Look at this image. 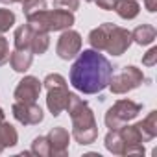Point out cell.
I'll list each match as a JSON object with an SVG mask.
<instances>
[{"instance_id": "6da1fadb", "label": "cell", "mask_w": 157, "mask_h": 157, "mask_svg": "<svg viewBox=\"0 0 157 157\" xmlns=\"http://www.w3.org/2000/svg\"><path fill=\"white\" fill-rule=\"evenodd\" d=\"M113 76V67L109 59L98 50H83L70 68V83L76 91L83 94L102 93Z\"/></svg>"}, {"instance_id": "7a4b0ae2", "label": "cell", "mask_w": 157, "mask_h": 157, "mask_svg": "<svg viewBox=\"0 0 157 157\" xmlns=\"http://www.w3.org/2000/svg\"><path fill=\"white\" fill-rule=\"evenodd\" d=\"M65 111H68V115H70L72 137L78 144L87 146V144H93L98 139V126H96L94 113L83 98H80L74 93H68Z\"/></svg>"}, {"instance_id": "3957f363", "label": "cell", "mask_w": 157, "mask_h": 157, "mask_svg": "<svg viewBox=\"0 0 157 157\" xmlns=\"http://www.w3.org/2000/svg\"><path fill=\"white\" fill-rule=\"evenodd\" d=\"M74 13L68 10H43L32 17H28V24L33 32H63L72 28L74 24Z\"/></svg>"}, {"instance_id": "277c9868", "label": "cell", "mask_w": 157, "mask_h": 157, "mask_svg": "<svg viewBox=\"0 0 157 157\" xmlns=\"http://www.w3.org/2000/svg\"><path fill=\"white\" fill-rule=\"evenodd\" d=\"M140 109L142 107L137 102H133V100H128V98L126 100H118V102H115L113 107L107 109V113L104 117V122H105V126L109 129H120L124 124H128L129 120L137 118Z\"/></svg>"}, {"instance_id": "5b68a950", "label": "cell", "mask_w": 157, "mask_h": 157, "mask_svg": "<svg viewBox=\"0 0 157 157\" xmlns=\"http://www.w3.org/2000/svg\"><path fill=\"white\" fill-rule=\"evenodd\" d=\"M144 82V74L140 68L133 67V65H128L124 67L117 76H111L109 80V89L113 94H126L133 89H137L139 85H142Z\"/></svg>"}, {"instance_id": "8992f818", "label": "cell", "mask_w": 157, "mask_h": 157, "mask_svg": "<svg viewBox=\"0 0 157 157\" xmlns=\"http://www.w3.org/2000/svg\"><path fill=\"white\" fill-rule=\"evenodd\" d=\"M56 52L65 61L76 57L78 54L82 52V35L78 33V32H74V30H70V28L68 30H63V33L57 39Z\"/></svg>"}, {"instance_id": "52a82bcc", "label": "cell", "mask_w": 157, "mask_h": 157, "mask_svg": "<svg viewBox=\"0 0 157 157\" xmlns=\"http://www.w3.org/2000/svg\"><path fill=\"white\" fill-rule=\"evenodd\" d=\"M11 113L15 117L17 122H21L22 126H35L39 122H43V109L35 104V102H15L11 107Z\"/></svg>"}, {"instance_id": "ba28073f", "label": "cell", "mask_w": 157, "mask_h": 157, "mask_svg": "<svg viewBox=\"0 0 157 157\" xmlns=\"http://www.w3.org/2000/svg\"><path fill=\"white\" fill-rule=\"evenodd\" d=\"M41 89H43V82H39V78L24 76L19 82V85L15 87L13 98H15V102H26V104L37 102L39 94H41Z\"/></svg>"}, {"instance_id": "9c48e42d", "label": "cell", "mask_w": 157, "mask_h": 157, "mask_svg": "<svg viewBox=\"0 0 157 157\" xmlns=\"http://www.w3.org/2000/svg\"><path fill=\"white\" fill-rule=\"evenodd\" d=\"M131 32L120 26H113L109 37H107V44H105V52H109L111 56H122L129 46H131Z\"/></svg>"}, {"instance_id": "30bf717a", "label": "cell", "mask_w": 157, "mask_h": 157, "mask_svg": "<svg viewBox=\"0 0 157 157\" xmlns=\"http://www.w3.org/2000/svg\"><path fill=\"white\" fill-rule=\"evenodd\" d=\"M48 144H50V155L54 157H65L68 153V142H70V135L65 128L56 126L50 129V133L46 135Z\"/></svg>"}, {"instance_id": "8fae6325", "label": "cell", "mask_w": 157, "mask_h": 157, "mask_svg": "<svg viewBox=\"0 0 157 157\" xmlns=\"http://www.w3.org/2000/svg\"><path fill=\"white\" fill-rule=\"evenodd\" d=\"M46 91H48V94H46V107H48V111L54 117H59L65 111V107H67L68 89L65 85V87H52V89H46Z\"/></svg>"}, {"instance_id": "7c38bea8", "label": "cell", "mask_w": 157, "mask_h": 157, "mask_svg": "<svg viewBox=\"0 0 157 157\" xmlns=\"http://www.w3.org/2000/svg\"><path fill=\"white\" fill-rule=\"evenodd\" d=\"M113 26H115L113 22H104V24H100L98 28L91 30V33H89V44H91V48H93V50H98V52L105 50L107 37H109V33H111Z\"/></svg>"}, {"instance_id": "4fadbf2b", "label": "cell", "mask_w": 157, "mask_h": 157, "mask_svg": "<svg viewBox=\"0 0 157 157\" xmlns=\"http://www.w3.org/2000/svg\"><path fill=\"white\" fill-rule=\"evenodd\" d=\"M142 142H150L157 137V111H150V115L142 120L135 124Z\"/></svg>"}, {"instance_id": "5bb4252c", "label": "cell", "mask_w": 157, "mask_h": 157, "mask_svg": "<svg viewBox=\"0 0 157 157\" xmlns=\"http://www.w3.org/2000/svg\"><path fill=\"white\" fill-rule=\"evenodd\" d=\"M32 61H33V54L30 50H17L10 54V63H11V68L15 72H26L30 67H32Z\"/></svg>"}, {"instance_id": "9a60e30c", "label": "cell", "mask_w": 157, "mask_h": 157, "mask_svg": "<svg viewBox=\"0 0 157 157\" xmlns=\"http://www.w3.org/2000/svg\"><path fill=\"white\" fill-rule=\"evenodd\" d=\"M113 10L117 11V15L120 19L131 21L140 13V4L137 0H115V8Z\"/></svg>"}, {"instance_id": "2e32d148", "label": "cell", "mask_w": 157, "mask_h": 157, "mask_svg": "<svg viewBox=\"0 0 157 157\" xmlns=\"http://www.w3.org/2000/svg\"><path fill=\"white\" fill-rule=\"evenodd\" d=\"M155 35H157V30L151 24H140L131 32V41L140 46H146L155 41Z\"/></svg>"}, {"instance_id": "e0dca14e", "label": "cell", "mask_w": 157, "mask_h": 157, "mask_svg": "<svg viewBox=\"0 0 157 157\" xmlns=\"http://www.w3.org/2000/svg\"><path fill=\"white\" fill-rule=\"evenodd\" d=\"M104 140H105L104 144H105L107 151H111L113 155H124L126 142H124V139L120 137V131H118V129H109V133L105 135Z\"/></svg>"}, {"instance_id": "ac0fdd59", "label": "cell", "mask_w": 157, "mask_h": 157, "mask_svg": "<svg viewBox=\"0 0 157 157\" xmlns=\"http://www.w3.org/2000/svg\"><path fill=\"white\" fill-rule=\"evenodd\" d=\"M33 30L30 28V24H22L15 30V48L17 50H30V44H32V37H33Z\"/></svg>"}, {"instance_id": "d6986e66", "label": "cell", "mask_w": 157, "mask_h": 157, "mask_svg": "<svg viewBox=\"0 0 157 157\" xmlns=\"http://www.w3.org/2000/svg\"><path fill=\"white\" fill-rule=\"evenodd\" d=\"M17 142H19V133H17V129H15L10 122L2 120V122H0V144H2L4 148H11V146H15Z\"/></svg>"}, {"instance_id": "ffe728a7", "label": "cell", "mask_w": 157, "mask_h": 157, "mask_svg": "<svg viewBox=\"0 0 157 157\" xmlns=\"http://www.w3.org/2000/svg\"><path fill=\"white\" fill-rule=\"evenodd\" d=\"M50 46V35L46 32H35L32 37V44H30V52L33 56H41L48 50Z\"/></svg>"}, {"instance_id": "44dd1931", "label": "cell", "mask_w": 157, "mask_h": 157, "mask_svg": "<svg viewBox=\"0 0 157 157\" xmlns=\"http://www.w3.org/2000/svg\"><path fill=\"white\" fill-rule=\"evenodd\" d=\"M33 155H39V157H48L50 155V144H48V139L46 137H35L33 142H32V150H30Z\"/></svg>"}, {"instance_id": "7402d4cb", "label": "cell", "mask_w": 157, "mask_h": 157, "mask_svg": "<svg viewBox=\"0 0 157 157\" xmlns=\"http://www.w3.org/2000/svg\"><path fill=\"white\" fill-rule=\"evenodd\" d=\"M17 17L11 10H6V8H0V33H6L10 32V28H13Z\"/></svg>"}, {"instance_id": "603a6c76", "label": "cell", "mask_w": 157, "mask_h": 157, "mask_svg": "<svg viewBox=\"0 0 157 157\" xmlns=\"http://www.w3.org/2000/svg\"><path fill=\"white\" fill-rule=\"evenodd\" d=\"M43 10H46V0H24L22 2V11H24L26 19Z\"/></svg>"}, {"instance_id": "cb8c5ba5", "label": "cell", "mask_w": 157, "mask_h": 157, "mask_svg": "<svg viewBox=\"0 0 157 157\" xmlns=\"http://www.w3.org/2000/svg\"><path fill=\"white\" fill-rule=\"evenodd\" d=\"M65 85H67V80H65L61 74H57V72L48 74V76L44 78V82H43V87H44V89H52V87H65Z\"/></svg>"}, {"instance_id": "d4e9b609", "label": "cell", "mask_w": 157, "mask_h": 157, "mask_svg": "<svg viewBox=\"0 0 157 157\" xmlns=\"http://www.w3.org/2000/svg\"><path fill=\"white\" fill-rule=\"evenodd\" d=\"M10 44H8V39L0 35V67L6 65L10 61Z\"/></svg>"}, {"instance_id": "484cf974", "label": "cell", "mask_w": 157, "mask_h": 157, "mask_svg": "<svg viewBox=\"0 0 157 157\" xmlns=\"http://www.w3.org/2000/svg\"><path fill=\"white\" fill-rule=\"evenodd\" d=\"M157 63V48L153 46V48H150L144 56H142V65L144 67H153Z\"/></svg>"}, {"instance_id": "4316f807", "label": "cell", "mask_w": 157, "mask_h": 157, "mask_svg": "<svg viewBox=\"0 0 157 157\" xmlns=\"http://www.w3.org/2000/svg\"><path fill=\"white\" fill-rule=\"evenodd\" d=\"M54 2H56L59 8H65V10L72 11V13L80 8V0H54Z\"/></svg>"}, {"instance_id": "83f0119b", "label": "cell", "mask_w": 157, "mask_h": 157, "mask_svg": "<svg viewBox=\"0 0 157 157\" xmlns=\"http://www.w3.org/2000/svg\"><path fill=\"white\" fill-rule=\"evenodd\" d=\"M94 4L100 8V10H105V11H111L115 8V0H94Z\"/></svg>"}, {"instance_id": "f1b7e54d", "label": "cell", "mask_w": 157, "mask_h": 157, "mask_svg": "<svg viewBox=\"0 0 157 157\" xmlns=\"http://www.w3.org/2000/svg\"><path fill=\"white\" fill-rule=\"evenodd\" d=\"M144 8L150 13H155L157 11V0H144Z\"/></svg>"}, {"instance_id": "f546056e", "label": "cell", "mask_w": 157, "mask_h": 157, "mask_svg": "<svg viewBox=\"0 0 157 157\" xmlns=\"http://www.w3.org/2000/svg\"><path fill=\"white\" fill-rule=\"evenodd\" d=\"M0 2H2V4H17V2H19V4H22L24 0H0Z\"/></svg>"}, {"instance_id": "4dcf8cb0", "label": "cell", "mask_w": 157, "mask_h": 157, "mask_svg": "<svg viewBox=\"0 0 157 157\" xmlns=\"http://www.w3.org/2000/svg\"><path fill=\"white\" fill-rule=\"evenodd\" d=\"M2 120H4V109L0 107V122H2Z\"/></svg>"}, {"instance_id": "1f68e13d", "label": "cell", "mask_w": 157, "mask_h": 157, "mask_svg": "<svg viewBox=\"0 0 157 157\" xmlns=\"http://www.w3.org/2000/svg\"><path fill=\"white\" fill-rule=\"evenodd\" d=\"M2 150H4V146H2V144H0V153H2Z\"/></svg>"}, {"instance_id": "d6a6232c", "label": "cell", "mask_w": 157, "mask_h": 157, "mask_svg": "<svg viewBox=\"0 0 157 157\" xmlns=\"http://www.w3.org/2000/svg\"><path fill=\"white\" fill-rule=\"evenodd\" d=\"M85 2H94V0H85Z\"/></svg>"}]
</instances>
